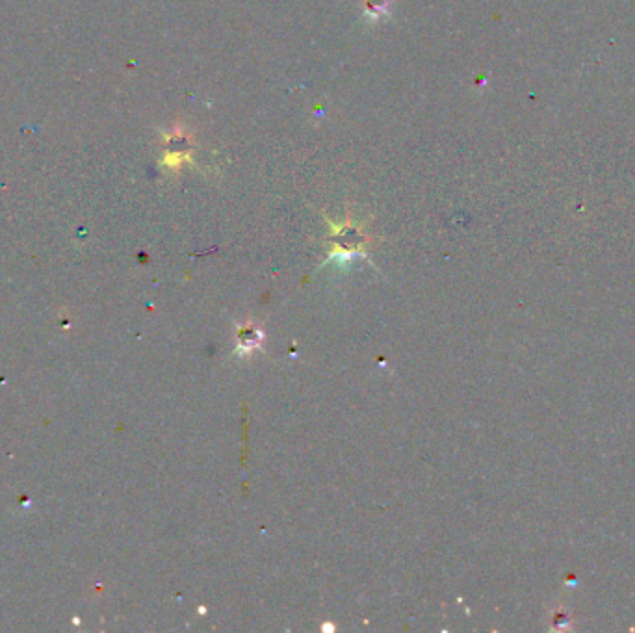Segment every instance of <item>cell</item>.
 Listing matches in <instances>:
<instances>
[{
  "instance_id": "1",
  "label": "cell",
  "mask_w": 635,
  "mask_h": 633,
  "mask_svg": "<svg viewBox=\"0 0 635 633\" xmlns=\"http://www.w3.org/2000/svg\"><path fill=\"white\" fill-rule=\"evenodd\" d=\"M366 6H368L366 15L377 20L381 15H388L390 0H366Z\"/></svg>"
}]
</instances>
